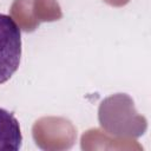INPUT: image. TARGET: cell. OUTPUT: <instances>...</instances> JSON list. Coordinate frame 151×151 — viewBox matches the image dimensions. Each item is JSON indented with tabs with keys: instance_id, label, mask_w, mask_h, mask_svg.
Segmentation results:
<instances>
[{
	"instance_id": "cell-1",
	"label": "cell",
	"mask_w": 151,
	"mask_h": 151,
	"mask_svg": "<svg viewBox=\"0 0 151 151\" xmlns=\"http://www.w3.org/2000/svg\"><path fill=\"white\" fill-rule=\"evenodd\" d=\"M20 58V28L9 15L0 13V85L17 72Z\"/></svg>"
},
{
	"instance_id": "cell-2",
	"label": "cell",
	"mask_w": 151,
	"mask_h": 151,
	"mask_svg": "<svg viewBox=\"0 0 151 151\" xmlns=\"http://www.w3.org/2000/svg\"><path fill=\"white\" fill-rule=\"evenodd\" d=\"M22 136L18 119L7 110L0 107V151H18Z\"/></svg>"
}]
</instances>
